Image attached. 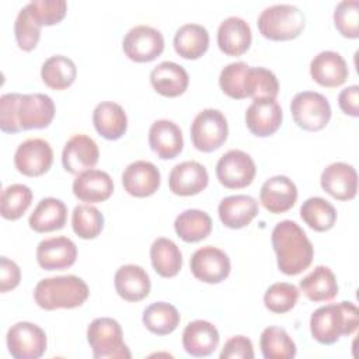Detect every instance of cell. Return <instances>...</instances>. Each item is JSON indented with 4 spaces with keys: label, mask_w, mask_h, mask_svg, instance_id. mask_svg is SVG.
Instances as JSON below:
<instances>
[{
    "label": "cell",
    "mask_w": 359,
    "mask_h": 359,
    "mask_svg": "<svg viewBox=\"0 0 359 359\" xmlns=\"http://www.w3.org/2000/svg\"><path fill=\"white\" fill-rule=\"evenodd\" d=\"M271 241L276 254L278 268L285 275H299L311 265L314 247L296 222L282 220L276 223Z\"/></svg>",
    "instance_id": "cell-1"
},
{
    "label": "cell",
    "mask_w": 359,
    "mask_h": 359,
    "mask_svg": "<svg viewBox=\"0 0 359 359\" xmlns=\"http://www.w3.org/2000/svg\"><path fill=\"white\" fill-rule=\"evenodd\" d=\"M358 325L359 310L352 302L321 306L310 317L311 337L323 345H332L341 337H349Z\"/></svg>",
    "instance_id": "cell-2"
},
{
    "label": "cell",
    "mask_w": 359,
    "mask_h": 359,
    "mask_svg": "<svg viewBox=\"0 0 359 359\" xmlns=\"http://www.w3.org/2000/svg\"><path fill=\"white\" fill-rule=\"evenodd\" d=\"M88 294L87 283L76 275L41 279L34 289L35 303L48 311L80 307L88 299Z\"/></svg>",
    "instance_id": "cell-3"
},
{
    "label": "cell",
    "mask_w": 359,
    "mask_h": 359,
    "mask_svg": "<svg viewBox=\"0 0 359 359\" xmlns=\"http://www.w3.org/2000/svg\"><path fill=\"white\" fill-rule=\"evenodd\" d=\"M303 11L292 4H273L261 11L257 25L262 36L271 41H290L304 29Z\"/></svg>",
    "instance_id": "cell-4"
},
{
    "label": "cell",
    "mask_w": 359,
    "mask_h": 359,
    "mask_svg": "<svg viewBox=\"0 0 359 359\" xmlns=\"http://www.w3.org/2000/svg\"><path fill=\"white\" fill-rule=\"evenodd\" d=\"M87 341L95 359H130L132 353L123 342L119 323L109 317H100L90 323Z\"/></svg>",
    "instance_id": "cell-5"
},
{
    "label": "cell",
    "mask_w": 359,
    "mask_h": 359,
    "mask_svg": "<svg viewBox=\"0 0 359 359\" xmlns=\"http://www.w3.org/2000/svg\"><path fill=\"white\" fill-rule=\"evenodd\" d=\"M290 112L294 123L309 132L324 129L331 119L328 100L316 91L297 93L290 102Z\"/></svg>",
    "instance_id": "cell-6"
},
{
    "label": "cell",
    "mask_w": 359,
    "mask_h": 359,
    "mask_svg": "<svg viewBox=\"0 0 359 359\" xmlns=\"http://www.w3.org/2000/svg\"><path fill=\"white\" fill-rule=\"evenodd\" d=\"M227 119L219 109H202L192 121L191 140L196 150L210 153L219 149L227 139Z\"/></svg>",
    "instance_id": "cell-7"
},
{
    "label": "cell",
    "mask_w": 359,
    "mask_h": 359,
    "mask_svg": "<svg viewBox=\"0 0 359 359\" xmlns=\"http://www.w3.org/2000/svg\"><path fill=\"white\" fill-rule=\"evenodd\" d=\"M10 355L14 359H38L46 351L45 331L28 321H20L11 325L6 335Z\"/></svg>",
    "instance_id": "cell-8"
},
{
    "label": "cell",
    "mask_w": 359,
    "mask_h": 359,
    "mask_svg": "<svg viewBox=\"0 0 359 359\" xmlns=\"http://www.w3.org/2000/svg\"><path fill=\"white\" fill-rule=\"evenodd\" d=\"M255 163L250 154L243 150H229L216 164V177L219 182L229 189H241L248 187L255 177Z\"/></svg>",
    "instance_id": "cell-9"
},
{
    "label": "cell",
    "mask_w": 359,
    "mask_h": 359,
    "mask_svg": "<svg viewBox=\"0 0 359 359\" xmlns=\"http://www.w3.org/2000/svg\"><path fill=\"white\" fill-rule=\"evenodd\" d=\"M125 55L136 63H147L158 57L164 50L163 34L150 25H135L122 42Z\"/></svg>",
    "instance_id": "cell-10"
},
{
    "label": "cell",
    "mask_w": 359,
    "mask_h": 359,
    "mask_svg": "<svg viewBox=\"0 0 359 359\" xmlns=\"http://www.w3.org/2000/svg\"><path fill=\"white\" fill-rule=\"evenodd\" d=\"M53 163L50 144L39 137L27 139L18 144L14 153V165L18 172L27 177H39L49 171Z\"/></svg>",
    "instance_id": "cell-11"
},
{
    "label": "cell",
    "mask_w": 359,
    "mask_h": 359,
    "mask_svg": "<svg viewBox=\"0 0 359 359\" xmlns=\"http://www.w3.org/2000/svg\"><path fill=\"white\" fill-rule=\"evenodd\" d=\"M189 266L192 275L198 280L212 285L223 282L231 269L227 254L213 245L198 248L191 257Z\"/></svg>",
    "instance_id": "cell-12"
},
{
    "label": "cell",
    "mask_w": 359,
    "mask_h": 359,
    "mask_svg": "<svg viewBox=\"0 0 359 359\" xmlns=\"http://www.w3.org/2000/svg\"><path fill=\"white\" fill-rule=\"evenodd\" d=\"M55 118V104L52 98L42 93L20 94L17 104V121L21 130L43 129Z\"/></svg>",
    "instance_id": "cell-13"
},
{
    "label": "cell",
    "mask_w": 359,
    "mask_h": 359,
    "mask_svg": "<svg viewBox=\"0 0 359 359\" xmlns=\"http://www.w3.org/2000/svg\"><path fill=\"white\" fill-rule=\"evenodd\" d=\"M100 150L97 143L87 135H73L65 144L62 151L63 168L79 175L87 170H91L98 163Z\"/></svg>",
    "instance_id": "cell-14"
},
{
    "label": "cell",
    "mask_w": 359,
    "mask_h": 359,
    "mask_svg": "<svg viewBox=\"0 0 359 359\" xmlns=\"http://www.w3.org/2000/svg\"><path fill=\"white\" fill-rule=\"evenodd\" d=\"M77 258V247L65 236L42 240L36 247V261L45 271H62L70 268Z\"/></svg>",
    "instance_id": "cell-15"
},
{
    "label": "cell",
    "mask_w": 359,
    "mask_h": 359,
    "mask_svg": "<svg viewBox=\"0 0 359 359\" xmlns=\"http://www.w3.org/2000/svg\"><path fill=\"white\" fill-rule=\"evenodd\" d=\"M320 184L332 198L338 201H351L358 192V174L353 165L337 161L324 168Z\"/></svg>",
    "instance_id": "cell-16"
},
{
    "label": "cell",
    "mask_w": 359,
    "mask_h": 359,
    "mask_svg": "<svg viewBox=\"0 0 359 359\" xmlns=\"http://www.w3.org/2000/svg\"><path fill=\"white\" fill-rule=\"evenodd\" d=\"M158 168L144 160L130 163L122 172L123 189L135 198H146L153 195L160 187Z\"/></svg>",
    "instance_id": "cell-17"
},
{
    "label": "cell",
    "mask_w": 359,
    "mask_h": 359,
    "mask_svg": "<svg viewBox=\"0 0 359 359\" xmlns=\"http://www.w3.org/2000/svg\"><path fill=\"white\" fill-rule=\"evenodd\" d=\"M259 201L269 213H283L294 206L297 201V188L289 177L275 175L262 184Z\"/></svg>",
    "instance_id": "cell-18"
},
{
    "label": "cell",
    "mask_w": 359,
    "mask_h": 359,
    "mask_svg": "<svg viewBox=\"0 0 359 359\" xmlns=\"http://www.w3.org/2000/svg\"><path fill=\"white\" fill-rule=\"evenodd\" d=\"M282 119V108L275 100L252 101L245 111V125L258 137L273 135L280 128Z\"/></svg>",
    "instance_id": "cell-19"
},
{
    "label": "cell",
    "mask_w": 359,
    "mask_h": 359,
    "mask_svg": "<svg viewBox=\"0 0 359 359\" xmlns=\"http://www.w3.org/2000/svg\"><path fill=\"white\" fill-rule=\"evenodd\" d=\"M209 175L198 161H184L172 167L168 175L170 191L180 196L196 195L208 187Z\"/></svg>",
    "instance_id": "cell-20"
},
{
    "label": "cell",
    "mask_w": 359,
    "mask_h": 359,
    "mask_svg": "<svg viewBox=\"0 0 359 359\" xmlns=\"http://www.w3.org/2000/svg\"><path fill=\"white\" fill-rule=\"evenodd\" d=\"M310 74L313 80L328 88L342 86L349 74L345 59L334 50H323L310 63Z\"/></svg>",
    "instance_id": "cell-21"
},
{
    "label": "cell",
    "mask_w": 359,
    "mask_h": 359,
    "mask_svg": "<svg viewBox=\"0 0 359 359\" xmlns=\"http://www.w3.org/2000/svg\"><path fill=\"white\" fill-rule=\"evenodd\" d=\"M74 196L87 203H98L107 201L114 192V181L111 175L101 170H87L80 172L73 181Z\"/></svg>",
    "instance_id": "cell-22"
},
{
    "label": "cell",
    "mask_w": 359,
    "mask_h": 359,
    "mask_svg": "<svg viewBox=\"0 0 359 359\" xmlns=\"http://www.w3.org/2000/svg\"><path fill=\"white\" fill-rule=\"evenodd\" d=\"M219 331L206 320L191 321L182 332V346L188 355L195 358L212 355L219 345Z\"/></svg>",
    "instance_id": "cell-23"
},
{
    "label": "cell",
    "mask_w": 359,
    "mask_h": 359,
    "mask_svg": "<svg viewBox=\"0 0 359 359\" xmlns=\"http://www.w3.org/2000/svg\"><path fill=\"white\" fill-rule=\"evenodd\" d=\"M252 41L248 22L240 17H227L217 28L219 49L229 56H241L250 49Z\"/></svg>",
    "instance_id": "cell-24"
},
{
    "label": "cell",
    "mask_w": 359,
    "mask_h": 359,
    "mask_svg": "<svg viewBox=\"0 0 359 359\" xmlns=\"http://www.w3.org/2000/svg\"><path fill=\"white\" fill-rule=\"evenodd\" d=\"M149 144L160 158H174L182 151L184 147L182 132L175 122L168 119H157L149 129Z\"/></svg>",
    "instance_id": "cell-25"
},
{
    "label": "cell",
    "mask_w": 359,
    "mask_h": 359,
    "mask_svg": "<svg viewBox=\"0 0 359 359\" xmlns=\"http://www.w3.org/2000/svg\"><path fill=\"white\" fill-rule=\"evenodd\" d=\"M116 293L126 302H140L150 293V278L147 272L135 264L122 265L114 278Z\"/></svg>",
    "instance_id": "cell-26"
},
{
    "label": "cell",
    "mask_w": 359,
    "mask_h": 359,
    "mask_svg": "<svg viewBox=\"0 0 359 359\" xmlns=\"http://www.w3.org/2000/svg\"><path fill=\"white\" fill-rule=\"evenodd\" d=\"M217 213L229 229H243L258 215V202L250 195H231L220 201Z\"/></svg>",
    "instance_id": "cell-27"
},
{
    "label": "cell",
    "mask_w": 359,
    "mask_h": 359,
    "mask_svg": "<svg viewBox=\"0 0 359 359\" xmlns=\"http://www.w3.org/2000/svg\"><path fill=\"white\" fill-rule=\"evenodd\" d=\"M150 83L153 88L168 98L178 97L185 93L189 83L187 70L174 62H161L150 73Z\"/></svg>",
    "instance_id": "cell-28"
},
{
    "label": "cell",
    "mask_w": 359,
    "mask_h": 359,
    "mask_svg": "<svg viewBox=\"0 0 359 359\" xmlns=\"http://www.w3.org/2000/svg\"><path fill=\"white\" fill-rule=\"evenodd\" d=\"M93 123L95 130L107 140H118L128 128L125 109L112 101L100 102L93 111Z\"/></svg>",
    "instance_id": "cell-29"
},
{
    "label": "cell",
    "mask_w": 359,
    "mask_h": 359,
    "mask_svg": "<svg viewBox=\"0 0 359 359\" xmlns=\"http://www.w3.org/2000/svg\"><path fill=\"white\" fill-rule=\"evenodd\" d=\"M66 219L67 208L65 202L56 198H43L31 213L28 224L36 233H49L63 229Z\"/></svg>",
    "instance_id": "cell-30"
},
{
    "label": "cell",
    "mask_w": 359,
    "mask_h": 359,
    "mask_svg": "<svg viewBox=\"0 0 359 359\" xmlns=\"http://www.w3.org/2000/svg\"><path fill=\"white\" fill-rule=\"evenodd\" d=\"M300 289L311 302H330L338 294V282L328 266L318 265L300 280Z\"/></svg>",
    "instance_id": "cell-31"
},
{
    "label": "cell",
    "mask_w": 359,
    "mask_h": 359,
    "mask_svg": "<svg viewBox=\"0 0 359 359\" xmlns=\"http://www.w3.org/2000/svg\"><path fill=\"white\" fill-rule=\"evenodd\" d=\"M209 48V32L201 24H184L174 35L175 52L189 60L201 57Z\"/></svg>",
    "instance_id": "cell-32"
},
{
    "label": "cell",
    "mask_w": 359,
    "mask_h": 359,
    "mask_svg": "<svg viewBox=\"0 0 359 359\" xmlns=\"http://www.w3.org/2000/svg\"><path fill=\"white\" fill-rule=\"evenodd\" d=\"M153 269L163 278L175 276L182 268V254L178 245L165 237H158L150 247Z\"/></svg>",
    "instance_id": "cell-33"
},
{
    "label": "cell",
    "mask_w": 359,
    "mask_h": 359,
    "mask_svg": "<svg viewBox=\"0 0 359 359\" xmlns=\"http://www.w3.org/2000/svg\"><path fill=\"white\" fill-rule=\"evenodd\" d=\"M42 81L52 90H66L77 77L76 63L63 55L48 57L41 67Z\"/></svg>",
    "instance_id": "cell-34"
},
{
    "label": "cell",
    "mask_w": 359,
    "mask_h": 359,
    "mask_svg": "<svg viewBox=\"0 0 359 359\" xmlns=\"http://www.w3.org/2000/svg\"><path fill=\"white\" fill-rule=\"evenodd\" d=\"M175 233L185 243H198L212 231L210 216L199 209H187L174 222Z\"/></svg>",
    "instance_id": "cell-35"
},
{
    "label": "cell",
    "mask_w": 359,
    "mask_h": 359,
    "mask_svg": "<svg viewBox=\"0 0 359 359\" xmlns=\"http://www.w3.org/2000/svg\"><path fill=\"white\" fill-rule=\"evenodd\" d=\"M178 310L165 302H156L147 306L143 311L142 321L144 327L156 335H168L180 324Z\"/></svg>",
    "instance_id": "cell-36"
},
{
    "label": "cell",
    "mask_w": 359,
    "mask_h": 359,
    "mask_svg": "<svg viewBox=\"0 0 359 359\" xmlns=\"http://www.w3.org/2000/svg\"><path fill=\"white\" fill-rule=\"evenodd\" d=\"M300 216L314 231H328L337 222V209L324 198L311 196L303 202Z\"/></svg>",
    "instance_id": "cell-37"
},
{
    "label": "cell",
    "mask_w": 359,
    "mask_h": 359,
    "mask_svg": "<svg viewBox=\"0 0 359 359\" xmlns=\"http://www.w3.org/2000/svg\"><path fill=\"white\" fill-rule=\"evenodd\" d=\"M259 348L265 359H292L296 356V344L280 327H266L259 338Z\"/></svg>",
    "instance_id": "cell-38"
},
{
    "label": "cell",
    "mask_w": 359,
    "mask_h": 359,
    "mask_svg": "<svg viewBox=\"0 0 359 359\" xmlns=\"http://www.w3.org/2000/svg\"><path fill=\"white\" fill-rule=\"evenodd\" d=\"M245 95L257 100H276L279 83L276 76L265 67L248 66L245 73Z\"/></svg>",
    "instance_id": "cell-39"
},
{
    "label": "cell",
    "mask_w": 359,
    "mask_h": 359,
    "mask_svg": "<svg viewBox=\"0 0 359 359\" xmlns=\"http://www.w3.org/2000/svg\"><path fill=\"white\" fill-rule=\"evenodd\" d=\"M32 191L24 184L6 187L0 196V213L6 220L20 219L31 206Z\"/></svg>",
    "instance_id": "cell-40"
},
{
    "label": "cell",
    "mask_w": 359,
    "mask_h": 359,
    "mask_svg": "<svg viewBox=\"0 0 359 359\" xmlns=\"http://www.w3.org/2000/svg\"><path fill=\"white\" fill-rule=\"evenodd\" d=\"M73 231L83 240L95 238L104 227V216L90 203L77 205L72 213Z\"/></svg>",
    "instance_id": "cell-41"
},
{
    "label": "cell",
    "mask_w": 359,
    "mask_h": 359,
    "mask_svg": "<svg viewBox=\"0 0 359 359\" xmlns=\"http://www.w3.org/2000/svg\"><path fill=\"white\" fill-rule=\"evenodd\" d=\"M299 300V289L293 283L276 282L271 285L264 294L265 307L276 314L290 311Z\"/></svg>",
    "instance_id": "cell-42"
},
{
    "label": "cell",
    "mask_w": 359,
    "mask_h": 359,
    "mask_svg": "<svg viewBox=\"0 0 359 359\" xmlns=\"http://www.w3.org/2000/svg\"><path fill=\"white\" fill-rule=\"evenodd\" d=\"M41 25L31 14L28 6H24L15 18L14 22V35L20 49L24 52H31L39 42L41 38Z\"/></svg>",
    "instance_id": "cell-43"
},
{
    "label": "cell",
    "mask_w": 359,
    "mask_h": 359,
    "mask_svg": "<svg viewBox=\"0 0 359 359\" xmlns=\"http://www.w3.org/2000/svg\"><path fill=\"white\" fill-rule=\"evenodd\" d=\"M248 65L245 62H234L223 67L219 76V86L222 91L234 100L247 98L245 95V73Z\"/></svg>",
    "instance_id": "cell-44"
},
{
    "label": "cell",
    "mask_w": 359,
    "mask_h": 359,
    "mask_svg": "<svg viewBox=\"0 0 359 359\" xmlns=\"http://www.w3.org/2000/svg\"><path fill=\"white\" fill-rule=\"evenodd\" d=\"M334 24L342 36L351 39L359 38V1H339L334 11Z\"/></svg>",
    "instance_id": "cell-45"
},
{
    "label": "cell",
    "mask_w": 359,
    "mask_h": 359,
    "mask_svg": "<svg viewBox=\"0 0 359 359\" xmlns=\"http://www.w3.org/2000/svg\"><path fill=\"white\" fill-rule=\"evenodd\" d=\"M27 6L41 27L60 22L67 11L65 0H32Z\"/></svg>",
    "instance_id": "cell-46"
},
{
    "label": "cell",
    "mask_w": 359,
    "mask_h": 359,
    "mask_svg": "<svg viewBox=\"0 0 359 359\" xmlns=\"http://www.w3.org/2000/svg\"><path fill=\"white\" fill-rule=\"evenodd\" d=\"M18 93H8L0 97V129L4 133H18L21 128L17 121Z\"/></svg>",
    "instance_id": "cell-47"
},
{
    "label": "cell",
    "mask_w": 359,
    "mask_h": 359,
    "mask_svg": "<svg viewBox=\"0 0 359 359\" xmlns=\"http://www.w3.org/2000/svg\"><path fill=\"white\" fill-rule=\"evenodd\" d=\"M254 348L250 338L236 335L226 341L220 352V359H252Z\"/></svg>",
    "instance_id": "cell-48"
},
{
    "label": "cell",
    "mask_w": 359,
    "mask_h": 359,
    "mask_svg": "<svg viewBox=\"0 0 359 359\" xmlns=\"http://www.w3.org/2000/svg\"><path fill=\"white\" fill-rule=\"evenodd\" d=\"M21 280L20 266L7 257L0 258V292L6 293L18 286Z\"/></svg>",
    "instance_id": "cell-49"
},
{
    "label": "cell",
    "mask_w": 359,
    "mask_h": 359,
    "mask_svg": "<svg viewBox=\"0 0 359 359\" xmlns=\"http://www.w3.org/2000/svg\"><path fill=\"white\" fill-rule=\"evenodd\" d=\"M341 111L349 116H359V87L356 84L344 88L338 95Z\"/></svg>",
    "instance_id": "cell-50"
}]
</instances>
